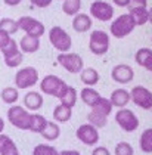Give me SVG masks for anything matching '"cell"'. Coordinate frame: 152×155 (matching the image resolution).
I'll return each mask as SVG.
<instances>
[{
    "instance_id": "obj_1",
    "label": "cell",
    "mask_w": 152,
    "mask_h": 155,
    "mask_svg": "<svg viewBox=\"0 0 152 155\" xmlns=\"http://www.w3.org/2000/svg\"><path fill=\"white\" fill-rule=\"evenodd\" d=\"M67 87H68V84L65 83L62 78H59L58 75H53V74L43 77V80L40 81V90L43 93L55 96L58 99L62 97V95L67 90Z\"/></svg>"
},
{
    "instance_id": "obj_2",
    "label": "cell",
    "mask_w": 152,
    "mask_h": 155,
    "mask_svg": "<svg viewBox=\"0 0 152 155\" xmlns=\"http://www.w3.org/2000/svg\"><path fill=\"white\" fill-rule=\"evenodd\" d=\"M49 40L52 43V46L59 50L61 53H68V50L72 46V40H71L70 34L59 25H55L50 28L49 31Z\"/></svg>"
},
{
    "instance_id": "obj_3",
    "label": "cell",
    "mask_w": 152,
    "mask_h": 155,
    "mask_svg": "<svg viewBox=\"0 0 152 155\" xmlns=\"http://www.w3.org/2000/svg\"><path fill=\"white\" fill-rule=\"evenodd\" d=\"M30 118H31V114L19 105H13L8 109V120L16 129L28 130L30 129Z\"/></svg>"
},
{
    "instance_id": "obj_4",
    "label": "cell",
    "mask_w": 152,
    "mask_h": 155,
    "mask_svg": "<svg viewBox=\"0 0 152 155\" xmlns=\"http://www.w3.org/2000/svg\"><path fill=\"white\" fill-rule=\"evenodd\" d=\"M109 34L102 31V30H96L90 34V40H89V49L94 55H105L109 50Z\"/></svg>"
},
{
    "instance_id": "obj_5",
    "label": "cell",
    "mask_w": 152,
    "mask_h": 155,
    "mask_svg": "<svg viewBox=\"0 0 152 155\" xmlns=\"http://www.w3.org/2000/svg\"><path fill=\"white\" fill-rule=\"evenodd\" d=\"M134 27L136 25L133 22L131 16H130L129 13H124V15H120L117 19H114V22L111 24L109 31H111V34L114 37L123 38V37L129 36L130 33L134 30Z\"/></svg>"
},
{
    "instance_id": "obj_6",
    "label": "cell",
    "mask_w": 152,
    "mask_h": 155,
    "mask_svg": "<svg viewBox=\"0 0 152 155\" xmlns=\"http://www.w3.org/2000/svg\"><path fill=\"white\" fill-rule=\"evenodd\" d=\"M38 81V72L34 67H25L16 72L15 75V86L18 89H28L35 86Z\"/></svg>"
},
{
    "instance_id": "obj_7",
    "label": "cell",
    "mask_w": 152,
    "mask_h": 155,
    "mask_svg": "<svg viewBox=\"0 0 152 155\" xmlns=\"http://www.w3.org/2000/svg\"><path fill=\"white\" fill-rule=\"evenodd\" d=\"M16 22H18L19 30H24L27 33V36L40 38L45 34V25L41 24L38 19L33 18V16H21Z\"/></svg>"
},
{
    "instance_id": "obj_8",
    "label": "cell",
    "mask_w": 152,
    "mask_h": 155,
    "mask_svg": "<svg viewBox=\"0 0 152 155\" xmlns=\"http://www.w3.org/2000/svg\"><path fill=\"white\" fill-rule=\"evenodd\" d=\"M58 62L59 65H62L65 70L71 74H78L81 72L83 67H84V62L83 58L77 53H59L58 55Z\"/></svg>"
},
{
    "instance_id": "obj_9",
    "label": "cell",
    "mask_w": 152,
    "mask_h": 155,
    "mask_svg": "<svg viewBox=\"0 0 152 155\" xmlns=\"http://www.w3.org/2000/svg\"><path fill=\"white\" fill-rule=\"evenodd\" d=\"M115 121L124 131H134L139 127V120L136 117V114L130 109H124V108L120 109L115 114Z\"/></svg>"
},
{
    "instance_id": "obj_10",
    "label": "cell",
    "mask_w": 152,
    "mask_h": 155,
    "mask_svg": "<svg viewBox=\"0 0 152 155\" xmlns=\"http://www.w3.org/2000/svg\"><path fill=\"white\" fill-rule=\"evenodd\" d=\"M130 99L143 109H152V92L143 86H134L130 92Z\"/></svg>"
},
{
    "instance_id": "obj_11",
    "label": "cell",
    "mask_w": 152,
    "mask_h": 155,
    "mask_svg": "<svg viewBox=\"0 0 152 155\" xmlns=\"http://www.w3.org/2000/svg\"><path fill=\"white\" fill-rule=\"evenodd\" d=\"M90 13H92L93 18L106 22V21L112 19V16H114V8L109 3H106V2L96 0V2H93L90 5Z\"/></svg>"
},
{
    "instance_id": "obj_12",
    "label": "cell",
    "mask_w": 152,
    "mask_h": 155,
    "mask_svg": "<svg viewBox=\"0 0 152 155\" xmlns=\"http://www.w3.org/2000/svg\"><path fill=\"white\" fill-rule=\"evenodd\" d=\"M111 77L114 81H117L120 84H127L134 78V71L133 68L127 65V64H118L112 68L111 71Z\"/></svg>"
},
{
    "instance_id": "obj_13",
    "label": "cell",
    "mask_w": 152,
    "mask_h": 155,
    "mask_svg": "<svg viewBox=\"0 0 152 155\" xmlns=\"http://www.w3.org/2000/svg\"><path fill=\"white\" fill-rule=\"evenodd\" d=\"M75 134H77L78 140H81L84 145H89V146L97 143V140H99L97 129H94L93 126H90V124H83V126H80L77 129Z\"/></svg>"
},
{
    "instance_id": "obj_14",
    "label": "cell",
    "mask_w": 152,
    "mask_h": 155,
    "mask_svg": "<svg viewBox=\"0 0 152 155\" xmlns=\"http://www.w3.org/2000/svg\"><path fill=\"white\" fill-rule=\"evenodd\" d=\"M109 102L112 104V107H117L120 109H123L130 102V93L126 89H115L111 93Z\"/></svg>"
},
{
    "instance_id": "obj_15",
    "label": "cell",
    "mask_w": 152,
    "mask_h": 155,
    "mask_svg": "<svg viewBox=\"0 0 152 155\" xmlns=\"http://www.w3.org/2000/svg\"><path fill=\"white\" fill-rule=\"evenodd\" d=\"M72 28L77 33H86L92 28V18L86 13H77L72 19Z\"/></svg>"
},
{
    "instance_id": "obj_16",
    "label": "cell",
    "mask_w": 152,
    "mask_h": 155,
    "mask_svg": "<svg viewBox=\"0 0 152 155\" xmlns=\"http://www.w3.org/2000/svg\"><path fill=\"white\" fill-rule=\"evenodd\" d=\"M134 59H136V62L140 67L152 71V50L151 49H148V48L139 49L136 52V55H134Z\"/></svg>"
},
{
    "instance_id": "obj_17",
    "label": "cell",
    "mask_w": 152,
    "mask_h": 155,
    "mask_svg": "<svg viewBox=\"0 0 152 155\" xmlns=\"http://www.w3.org/2000/svg\"><path fill=\"white\" fill-rule=\"evenodd\" d=\"M0 155H19L15 142L6 134H0Z\"/></svg>"
},
{
    "instance_id": "obj_18",
    "label": "cell",
    "mask_w": 152,
    "mask_h": 155,
    "mask_svg": "<svg viewBox=\"0 0 152 155\" xmlns=\"http://www.w3.org/2000/svg\"><path fill=\"white\" fill-rule=\"evenodd\" d=\"M19 48H21V50H22L24 53H34L40 48V38L25 34L21 38V41H19Z\"/></svg>"
},
{
    "instance_id": "obj_19",
    "label": "cell",
    "mask_w": 152,
    "mask_h": 155,
    "mask_svg": "<svg viewBox=\"0 0 152 155\" xmlns=\"http://www.w3.org/2000/svg\"><path fill=\"white\" fill-rule=\"evenodd\" d=\"M24 104H25L27 109L37 111L43 105V96L40 95L38 92H28L25 95V97H24Z\"/></svg>"
},
{
    "instance_id": "obj_20",
    "label": "cell",
    "mask_w": 152,
    "mask_h": 155,
    "mask_svg": "<svg viewBox=\"0 0 152 155\" xmlns=\"http://www.w3.org/2000/svg\"><path fill=\"white\" fill-rule=\"evenodd\" d=\"M129 15L131 16L134 25H145L148 22V9L146 8H130Z\"/></svg>"
},
{
    "instance_id": "obj_21",
    "label": "cell",
    "mask_w": 152,
    "mask_h": 155,
    "mask_svg": "<svg viewBox=\"0 0 152 155\" xmlns=\"http://www.w3.org/2000/svg\"><path fill=\"white\" fill-rule=\"evenodd\" d=\"M80 96H81L83 102H84L86 105H89V107H93L94 104L102 97L101 93L96 92V90L92 89V87H84V89L81 90V93H80Z\"/></svg>"
},
{
    "instance_id": "obj_22",
    "label": "cell",
    "mask_w": 152,
    "mask_h": 155,
    "mask_svg": "<svg viewBox=\"0 0 152 155\" xmlns=\"http://www.w3.org/2000/svg\"><path fill=\"white\" fill-rule=\"evenodd\" d=\"M80 78H81V81L84 84L93 86V84H96L99 81L101 75H99V72L96 71L94 68H83L81 72H80Z\"/></svg>"
},
{
    "instance_id": "obj_23",
    "label": "cell",
    "mask_w": 152,
    "mask_h": 155,
    "mask_svg": "<svg viewBox=\"0 0 152 155\" xmlns=\"http://www.w3.org/2000/svg\"><path fill=\"white\" fill-rule=\"evenodd\" d=\"M92 111L101 114V115H104V117H108V115L111 114V111H112V104L109 102V99H106V97L102 96L93 107H92Z\"/></svg>"
},
{
    "instance_id": "obj_24",
    "label": "cell",
    "mask_w": 152,
    "mask_h": 155,
    "mask_svg": "<svg viewBox=\"0 0 152 155\" xmlns=\"http://www.w3.org/2000/svg\"><path fill=\"white\" fill-rule=\"evenodd\" d=\"M47 124V120L43 115H38V114H31V118H30V129L28 130L33 131V133H41L45 130Z\"/></svg>"
},
{
    "instance_id": "obj_25",
    "label": "cell",
    "mask_w": 152,
    "mask_h": 155,
    "mask_svg": "<svg viewBox=\"0 0 152 155\" xmlns=\"http://www.w3.org/2000/svg\"><path fill=\"white\" fill-rule=\"evenodd\" d=\"M46 140H56L59 137V134H61V129H59V126L56 123H52V121H47L46 127H45V130L40 133Z\"/></svg>"
},
{
    "instance_id": "obj_26",
    "label": "cell",
    "mask_w": 152,
    "mask_h": 155,
    "mask_svg": "<svg viewBox=\"0 0 152 155\" xmlns=\"http://www.w3.org/2000/svg\"><path fill=\"white\" fill-rule=\"evenodd\" d=\"M75 102H77V92H75L74 87L68 86L67 90H65V93H64L62 97H61V105H64V107L72 109V107L75 105Z\"/></svg>"
},
{
    "instance_id": "obj_27",
    "label": "cell",
    "mask_w": 152,
    "mask_h": 155,
    "mask_svg": "<svg viewBox=\"0 0 152 155\" xmlns=\"http://www.w3.org/2000/svg\"><path fill=\"white\" fill-rule=\"evenodd\" d=\"M71 115H72V109L64 107V105H58L53 109V118L59 123H67L71 118Z\"/></svg>"
},
{
    "instance_id": "obj_28",
    "label": "cell",
    "mask_w": 152,
    "mask_h": 155,
    "mask_svg": "<svg viewBox=\"0 0 152 155\" xmlns=\"http://www.w3.org/2000/svg\"><path fill=\"white\" fill-rule=\"evenodd\" d=\"M80 8H81V2L80 0H65L62 3L64 13H67L70 16H75L77 13L80 12Z\"/></svg>"
},
{
    "instance_id": "obj_29",
    "label": "cell",
    "mask_w": 152,
    "mask_h": 155,
    "mask_svg": "<svg viewBox=\"0 0 152 155\" xmlns=\"http://www.w3.org/2000/svg\"><path fill=\"white\" fill-rule=\"evenodd\" d=\"M0 97H2V101L5 102V104H15L16 101H18V90L15 89V87H5L3 90H2V93H0Z\"/></svg>"
},
{
    "instance_id": "obj_30",
    "label": "cell",
    "mask_w": 152,
    "mask_h": 155,
    "mask_svg": "<svg viewBox=\"0 0 152 155\" xmlns=\"http://www.w3.org/2000/svg\"><path fill=\"white\" fill-rule=\"evenodd\" d=\"M140 149L146 154L152 152V129H146L140 136Z\"/></svg>"
},
{
    "instance_id": "obj_31",
    "label": "cell",
    "mask_w": 152,
    "mask_h": 155,
    "mask_svg": "<svg viewBox=\"0 0 152 155\" xmlns=\"http://www.w3.org/2000/svg\"><path fill=\"white\" fill-rule=\"evenodd\" d=\"M0 30L11 36V34H15L19 30V27H18L16 21H13L11 18H3V19H0Z\"/></svg>"
},
{
    "instance_id": "obj_32",
    "label": "cell",
    "mask_w": 152,
    "mask_h": 155,
    "mask_svg": "<svg viewBox=\"0 0 152 155\" xmlns=\"http://www.w3.org/2000/svg\"><path fill=\"white\" fill-rule=\"evenodd\" d=\"M87 118H89L90 126H93L94 129H101V127H105L106 126V117L101 115V114H97V112L90 111V114H89Z\"/></svg>"
},
{
    "instance_id": "obj_33",
    "label": "cell",
    "mask_w": 152,
    "mask_h": 155,
    "mask_svg": "<svg viewBox=\"0 0 152 155\" xmlns=\"http://www.w3.org/2000/svg\"><path fill=\"white\" fill-rule=\"evenodd\" d=\"M33 155H59L56 148L50 145H37L33 151Z\"/></svg>"
},
{
    "instance_id": "obj_34",
    "label": "cell",
    "mask_w": 152,
    "mask_h": 155,
    "mask_svg": "<svg viewBox=\"0 0 152 155\" xmlns=\"http://www.w3.org/2000/svg\"><path fill=\"white\" fill-rule=\"evenodd\" d=\"M0 50H2V53H3V58H9V56H12V55H15V53L19 52L18 43H16L13 38H11V41H9L3 49H0Z\"/></svg>"
},
{
    "instance_id": "obj_35",
    "label": "cell",
    "mask_w": 152,
    "mask_h": 155,
    "mask_svg": "<svg viewBox=\"0 0 152 155\" xmlns=\"http://www.w3.org/2000/svg\"><path fill=\"white\" fill-rule=\"evenodd\" d=\"M24 61V56H22V52L19 50L18 53H15V55H12L9 58H5V64H6V67H9V68H15V67H18V65H21Z\"/></svg>"
},
{
    "instance_id": "obj_36",
    "label": "cell",
    "mask_w": 152,
    "mask_h": 155,
    "mask_svg": "<svg viewBox=\"0 0 152 155\" xmlns=\"http://www.w3.org/2000/svg\"><path fill=\"white\" fill-rule=\"evenodd\" d=\"M115 155H133V148L127 142H120L115 146Z\"/></svg>"
},
{
    "instance_id": "obj_37",
    "label": "cell",
    "mask_w": 152,
    "mask_h": 155,
    "mask_svg": "<svg viewBox=\"0 0 152 155\" xmlns=\"http://www.w3.org/2000/svg\"><path fill=\"white\" fill-rule=\"evenodd\" d=\"M12 37L8 34V33H5V31H2L0 30V49H3L9 41H11Z\"/></svg>"
},
{
    "instance_id": "obj_38",
    "label": "cell",
    "mask_w": 152,
    "mask_h": 155,
    "mask_svg": "<svg viewBox=\"0 0 152 155\" xmlns=\"http://www.w3.org/2000/svg\"><path fill=\"white\" fill-rule=\"evenodd\" d=\"M34 6L37 8H47V6H50L52 5V2L53 0H30Z\"/></svg>"
},
{
    "instance_id": "obj_39",
    "label": "cell",
    "mask_w": 152,
    "mask_h": 155,
    "mask_svg": "<svg viewBox=\"0 0 152 155\" xmlns=\"http://www.w3.org/2000/svg\"><path fill=\"white\" fill-rule=\"evenodd\" d=\"M148 0H130V8H146Z\"/></svg>"
},
{
    "instance_id": "obj_40",
    "label": "cell",
    "mask_w": 152,
    "mask_h": 155,
    "mask_svg": "<svg viewBox=\"0 0 152 155\" xmlns=\"http://www.w3.org/2000/svg\"><path fill=\"white\" fill-rule=\"evenodd\" d=\"M92 155H111V154H109V151L106 149L105 146H97L96 149H93Z\"/></svg>"
},
{
    "instance_id": "obj_41",
    "label": "cell",
    "mask_w": 152,
    "mask_h": 155,
    "mask_svg": "<svg viewBox=\"0 0 152 155\" xmlns=\"http://www.w3.org/2000/svg\"><path fill=\"white\" fill-rule=\"evenodd\" d=\"M112 2L120 8H127L130 5V0H112Z\"/></svg>"
},
{
    "instance_id": "obj_42",
    "label": "cell",
    "mask_w": 152,
    "mask_h": 155,
    "mask_svg": "<svg viewBox=\"0 0 152 155\" xmlns=\"http://www.w3.org/2000/svg\"><path fill=\"white\" fill-rule=\"evenodd\" d=\"M3 2H5L8 6H18L22 0H3Z\"/></svg>"
},
{
    "instance_id": "obj_43",
    "label": "cell",
    "mask_w": 152,
    "mask_h": 155,
    "mask_svg": "<svg viewBox=\"0 0 152 155\" xmlns=\"http://www.w3.org/2000/svg\"><path fill=\"white\" fill-rule=\"evenodd\" d=\"M59 155H80V152H77V151H62V152H59Z\"/></svg>"
},
{
    "instance_id": "obj_44",
    "label": "cell",
    "mask_w": 152,
    "mask_h": 155,
    "mask_svg": "<svg viewBox=\"0 0 152 155\" xmlns=\"http://www.w3.org/2000/svg\"><path fill=\"white\" fill-rule=\"evenodd\" d=\"M3 129H5V121H3V118L0 117V134H2V131H3Z\"/></svg>"
},
{
    "instance_id": "obj_45",
    "label": "cell",
    "mask_w": 152,
    "mask_h": 155,
    "mask_svg": "<svg viewBox=\"0 0 152 155\" xmlns=\"http://www.w3.org/2000/svg\"><path fill=\"white\" fill-rule=\"evenodd\" d=\"M148 13H149V15H148V21L152 24V8H151V11H148Z\"/></svg>"
},
{
    "instance_id": "obj_46",
    "label": "cell",
    "mask_w": 152,
    "mask_h": 155,
    "mask_svg": "<svg viewBox=\"0 0 152 155\" xmlns=\"http://www.w3.org/2000/svg\"><path fill=\"white\" fill-rule=\"evenodd\" d=\"M64 2H65V0H64Z\"/></svg>"
}]
</instances>
